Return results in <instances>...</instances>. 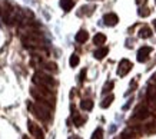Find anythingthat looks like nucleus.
I'll list each match as a JSON object with an SVG mask.
<instances>
[{"mask_svg": "<svg viewBox=\"0 0 156 139\" xmlns=\"http://www.w3.org/2000/svg\"><path fill=\"white\" fill-rule=\"evenodd\" d=\"M30 93L37 102H42V103H46L49 106H53V102H55V96H53L52 91L49 87L44 86H37V87H32L30 89Z\"/></svg>", "mask_w": 156, "mask_h": 139, "instance_id": "nucleus-1", "label": "nucleus"}, {"mask_svg": "<svg viewBox=\"0 0 156 139\" xmlns=\"http://www.w3.org/2000/svg\"><path fill=\"white\" fill-rule=\"evenodd\" d=\"M29 109L32 110L37 119L46 122V120L50 119V106L46 105V103H42V102H34V103H29Z\"/></svg>", "mask_w": 156, "mask_h": 139, "instance_id": "nucleus-2", "label": "nucleus"}, {"mask_svg": "<svg viewBox=\"0 0 156 139\" xmlns=\"http://www.w3.org/2000/svg\"><path fill=\"white\" fill-rule=\"evenodd\" d=\"M33 82L37 86H44V87H49V89H52L53 86H56V80H55L50 75H46V73H43V72L34 73Z\"/></svg>", "mask_w": 156, "mask_h": 139, "instance_id": "nucleus-3", "label": "nucleus"}, {"mask_svg": "<svg viewBox=\"0 0 156 139\" xmlns=\"http://www.w3.org/2000/svg\"><path fill=\"white\" fill-rule=\"evenodd\" d=\"M149 115H151V110L147 109L146 106L139 105L136 109H135V112H133V119L143 120V119H146V118H149Z\"/></svg>", "mask_w": 156, "mask_h": 139, "instance_id": "nucleus-4", "label": "nucleus"}, {"mask_svg": "<svg viewBox=\"0 0 156 139\" xmlns=\"http://www.w3.org/2000/svg\"><path fill=\"white\" fill-rule=\"evenodd\" d=\"M133 67L132 62L128 60V59H122L120 63H119V67H118V75L119 76H125V75H128L130 72V69Z\"/></svg>", "mask_w": 156, "mask_h": 139, "instance_id": "nucleus-5", "label": "nucleus"}, {"mask_svg": "<svg viewBox=\"0 0 156 139\" xmlns=\"http://www.w3.org/2000/svg\"><path fill=\"white\" fill-rule=\"evenodd\" d=\"M27 128H29V132L33 135L36 139H44V135H43V130L39 128L37 125L34 123L33 120H29L27 122Z\"/></svg>", "mask_w": 156, "mask_h": 139, "instance_id": "nucleus-6", "label": "nucleus"}, {"mask_svg": "<svg viewBox=\"0 0 156 139\" xmlns=\"http://www.w3.org/2000/svg\"><path fill=\"white\" fill-rule=\"evenodd\" d=\"M140 134V128H137V126H133V128H128V129H125L120 135V139H130V138H135L137 135Z\"/></svg>", "mask_w": 156, "mask_h": 139, "instance_id": "nucleus-7", "label": "nucleus"}, {"mask_svg": "<svg viewBox=\"0 0 156 139\" xmlns=\"http://www.w3.org/2000/svg\"><path fill=\"white\" fill-rule=\"evenodd\" d=\"M152 52V48L149 46H143V48L139 49V52H137V62H146L147 59H149V55Z\"/></svg>", "mask_w": 156, "mask_h": 139, "instance_id": "nucleus-8", "label": "nucleus"}, {"mask_svg": "<svg viewBox=\"0 0 156 139\" xmlns=\"http://www.w3.org/2000/svg\"><path fill=\"white\" fill-rule=\"evenodd\" d=\"M103 22H105V24L106 26H116L118 24V22H119V17H118V15H115V13H106V15L103 16Z\"/></svg>", "mask_w": 156, "mask_h": 139, "instance_id": "nucleus-9", "label": "nucleus"}, {"mask_svg": "<svg viewBox=\"0 0 156 139\" xmlns=\"http://www.w3.org/2000/svg\"><path fill=\"white\" fill-rule=\"evenodd\" d=\"M76 42L77 43H85L86 40L89 39V33L86 32V30H79L77 33H76Z\"/></svg>", "mask_w": 156, "mask_h": 139, "instance_id": "nucleus-10", "label": "nucleus"}, {"mask_svg": "<svg viewBox=\"0 0 156 139\" xmlns=\"http://www.w3.org/2000/svg\"><path fill=\"white\" fill-rule=\"evenodd\" d=\"M73 6H75V2H73V0H60V7L65 10V12L72 10Z\"/></svg>", "mask_w": 156, "mask_h": 139, "instance_id": "nucleus-11", "label": "nucleus"}, {"mask_svg": "<svg viewBox=\"0 0 156 139\" xmlns=\"http://www.w3.org/2000/svg\"><path fill=\"white\" fill-rule=\"evenodd\" d=\"M139 36L142 39H149L152 36V30L151 27H147V26H143L142 29L139 30Z\"/></svg>", "mask_w": 156, "mask_h": 139, "instance_id": "nucleus-12", "label": "nucleus"}, {"mask_svg": "<svg viewBox=\"0 0 156 139\" xmlns=\"http://www.w3.org/2000/svg\"><path fill=\"white\" fill-rule=\"evenodd\" d=\"M105 42H106V36H105L103 33H96L95 37H93V43L98 45V46H100V45H105Z\"/></svg>", "mask_w": 156, "mask_h": 139, "instance_id": "nucleus-13", "label": "nucleus"}, {"mask_svg": "<svg viewBox=\"0 0 156 139\" xmlns=\"http://www.w3.org/2000/svg\"><path fill=\"white\" fill-rule=\"evenodd\" d=\"M108 53H109V49H108V48H99V49H98V50L95 52V58L100 60V59H103L105 56L108 55Z\"/></svg>", "mask_w": 156, "mask_h": 139, "instance_id": "nucleus-14", "label": "nucleus"}, {"mask_svg": "<svg viewBox=\"0 0 156 139\" xmlns=\"http://www.w3.org/2000/svg\"><path fill=\"white\" fill-rule=\"evenodd\" d=\"M147 99L151 102H153V103L156 102V87L155 86L147 87Z\"/></svg>", "mask_w": 156, "mask_h": 139, "instance_id": "nucleus-15", "label": "nucleus"}, {"mask_svg": "<svg viewBox=\"0 0 156 139\" xmlns=\"http://www.w3.org/2000/svg\"><path fill=\"white\" fill-rule=\"evenodd\" d=\"M80 108L83 110H92L93 109V102L90 101V99H85V101L80 102Z\"/></svg>", "mask_w": 156, "mask_h": 139, "instance_id": "nucleus-16", "label": "nucleus"}, {"mask_svg": "<svg viewBox=\"0 0 156 139\" xmlns=\"http://www.w3.org/2000/svg\"><path fill=\"white\" fill-rule=\"evenodd\" d=\"M73 123H75L76 126H82V125L85 123V119L80 118L77 112H73Z\"/></svg>", "mask_w": 156, "mask_h": 139, "instance_id": "nucleus-17", "label": "nucleus"}, {"mask_svg": "<svg viewBox=\"0 0 156 139\" xmlns=\"http://www.w3.org/2000/svg\"><path fill=\"white\" fill-rule=\"evenodd\" d=\"M43 66H44V69H46V70H49V72H52V73H56L57 72V65H56V63L48 62V63H44Z\"/></svg>", "mask_w": 156, "mask_h": 139, "instance_id": "nucleus-18", "label": "nucleus"}, {"mask_svg": "<svg viewBox=\"0 0 156 139\" xmlns=\"http://www.w3.org/2000/svg\"><path fill=\"white\" fill-rule=\"evenodd\" d=\"M113 99H115V96H113V95H109L108 98H106V99H103V102L100 103V106H102V108H109V106L112 105Z\"/></svg>", "mask_w": 156, "mask_h": 139, "instance_id": "nucleus-19", "label": "nucleus"}, {"mask_svg": "<svg viewBox=\"0 0 156 139\" xmlns=\"http://www.w3.org/2000/svg\"><path fill=\"white\" fill-rule=\"evenodd\" d=\"M79 62H80L79 56H77V55H72V56H70V60H69L70 66H72V67H76L77 65H79Z\"/></svg>", "mask_w": 156, "mask_h": 139, "instance_id": "nucleus-20", "label": "nucleus"}, {"mask_svg": "<svg viewBox=\"0 0 156 139\" xmlns=\"http://www.w3.org/2000/svg\"><path fill=\"white\" fill-rule=\"evenodd\" d=\"M92 139H103V130H102V128H98V129L93 132Z\"/></svg>", "mask_w": 156, "mask_h": 139, "instance_id": "nucleus-21", "label": "nucleus"}, {"mask_svg": "<svg viewBox=\"0 0 156 139\" xmlns=\"http://www.w3.org/2000/svg\"><path fill=\"white\" fill-rule=\"evenodd\" d=\"M137 15L140 16V17H147V16L151 15V10L147 9V7H140L139 12H137Z\"/></svg>", "mask_w": 156, "mask_h": 139, "instance_id": "nucleus-22", "label": "nucleus"}, {"mask_svg": "<svg viewBox=\"0 0 156 139\" xmlns=\"http://www.w3.org/2000/svg\"><path fill=\"white\" fill-rule=\"evenodd\" d=\"M146 132H149V134L156 132V122H151V123L146 125Z\"/></svg>", "mask_w": 156, "mask_h": 139, "instance_id": "nucleus-23", "label": "nucleus"}, {"mask_svg": "<svg viewBox=\"0 0 156 139\" xmlns=\"http://www.w3.org/2000/svg\"><path fill=\"white\" fill-rule=\"evenodd\" d=\"M113 89V82H106L103 86V93H108L109 91H112Z\"/></svg>", "mask_w": 156, "mask_h": 139, "instance_id": "nucleus-24", "label": "nucleus"}, {"mask_svg": "<svg viewBox=\"0 0 156 139\" xmlns=\"http://www.w3.org/2000/svg\"><path fill=\"white\" fill-rule=\"evenodd\" d=\"M85 76H86V69H83V70H82V73H80V80L82 82L85 80Z\"/></svg>", "mask_w": 156, "mask_h": 139, "instance_id": "nucleus-25", "label": "nucleus"}, {"mask_svg": "<svg viewBox=\"0 0 156 139\" xmlns=\"http://www.w3.org/2000/svg\"><path fill=\"white\" fill-rule=\"evenodd\" d=\"M135 2H136V5L140 6V5H145V3H146L147 0H135Z\"/></svg>", "mask_w": 156, "mask_h": 139, "instance_id": "nucleus-26", "label": "nucleus"}, {"mask_svg": "<svg viewBox=\"0 0 156 139\" xmlns=\"http://www.w3.org/2000/svg\"><path fill=\"white\" fill-rule=\"evenodd\" d=\"M69 139H80V138H79V136H75V135H73V136H69Z\"/></svg>", "mask_w": 156, "mask_h": 139, "instance_id": "nucleus-27", "label": "nucleus"}, {"mask_svg": "<svg viewBox=\"0 0 156 139\" xmlns=\"http://www.w3.org/2000/svg\"><path fill=\"white\" fill-rule=\"evenodd\" d=\"M3 13V7H2V5H0V15Z\"/></svg>", "mask_w": 156, "mask_h": 139, "instance_id": "nucleus-28", "label": "nucleus"}, {"mask_svg": "<svg viewBox=\"0 0 156 139\" xmlns=\"http://www.w3.org/2000/svg\"><path fill=\"white\" fill-rule=\"evenodd\" d=\"M153 27H155V30H156V20H153Z\"/></svg>", "mask_w": 156, "mask_h": 139, "instance_id": "nucleus-29", "label": "nucleus"}, {"mask_svg": "<svg viewBox=\"0 0 156 139\" xmlns=\"http://www.w3.org/2000/svg\"><path fill=\"white\" fill-rule=\"evenodd\" d=\"M23 139H29V138H27V136H24V138H23Z\"/></svg>", "mask_w": 156, "mask_h": 139, "instance_id": "nucleus-30", "label": "nucleus"}]
</instances>
